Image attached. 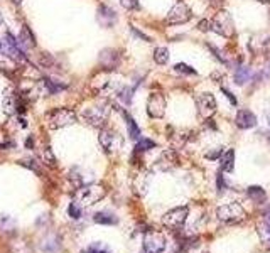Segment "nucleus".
<instances>
[{
	"label": "nucleus",
	"instance_id": "43",
	"mask_svg": "<svg viewBox=\"0 0 270 253\" xmlns=\"http://www.w3.org/2000/svg\"><path fill=\"white\" fill-rule=\"evenodd\" d=\"M19 125H21V127H27V122H26V118L19 117Z\"/></svg>",
	"mask_w": 270,
	"mask_h": 253
},
{
	"label": "nucleus",
	"instance_id": "28",
	"mask_svg": "<svg viewBox=\"0 0 270 253\" xmlns=\"http://www.w3.org/2000/svg\"><path fill=\"white\" fill-rule=\"evenodd\" d=\"M147 186H149V174H139L134 179V187L140 192H145Z\"/></svg>",
	"mask_w": 270,
	"mask_h": 253
},
{
	"label": "nucleus",
	"instance_id": "41",
	"mask_svg": "<svg viewBox=\"0 0 270 253\" xmlns=\"http://www.w3.org/2000/svg\"><path fill=\"white\" fill-rule=\"evenodd\" d=\"M216 182H218V191H225V189H227V184H225V181H223L222 172L216 176Z\"/></svg>",
	"mask_w": 270,
	"mask_h": 253
},
{
	"label": "nucleus",
	"instance_id": "45",
	"mask_svg": "<svg viewBox=\"0 0 270 253\" xmlns=\"http://www.w3.org/2000/svg\"><path fill=\"white\" fill-rule=\"evenodd\" d=\"M257 2H260V4H270V0H257Z\"/></svg>",
	"mask_w": 270,
	"mask_h": 253
},
{
	"label": "nucleus",
	"instance_id": "4",
	"mask_svg": "<svg viewBox=\"0 0 270 253\" xmlns=\"http://www.w3.org/2000/svg\"><path fill=\"white\" fill-rule=\"evenodd\" d=\"M216 216H218V220H222L223 223L233 225V223L245 220L247 211L243 210V206L240 205V203H227V205L220 206L218 210H216Z\"/></svg>",
	"mask_w": 270,
	"mask_h": 253
},
{
	"label": "nucleus",
	"instance_id": "17",
	"mask_svg": "<svg viewBox=\"0 0 270 253\" xmlns=\"http://www.w3.org/2000/svg\"><path fill=\"white\" fill-rule=\"evenodd\" d=\"M98 21L105 27H114V24L117 22V14L108 6H100V9H98Z\"/></svg>",
	"mask_w": 270,
	"mask_h": 253
},
{
	"label": "nucleus",
	"instance_id": "36",
	"mask_svg": "<svg viewBox=\"0 0 270 253\" xmlns=\"http://www.w3.org/2000/svg\"><path fill=\"white\" fill-rule=\"evenodd\" d=\"M86 253H110V251H108V248L103 246L101 243H93V245L88 246Z\"/></svg>",
	"mask_w": 270,
	"mask_h": 253
},
{
	"label": "nucleus",
	"instance_id": "7",
	"mask_svg": "<svg viewBox=\"0 0 270 253\" xmlns=\"http://www.w3.org/2000/svg\"><path fill=\"white\" fill-rule=\"evenodd\" d=\"M188 215H189L188 206L174 208V210L168 211L164 216H162V225H164L166 228H171V230H178V228H181L186 223Z\"/></svg>",
	"mask_w": 270,
	"mask_h": 253
},
{
	"label": "nucleus",
	"instance_id": "18",
	"mask_svg": "<svg viewBox=\"0 0 270 253\" xmlns=\"http://www.w3.org/2000/svg\"><path fill=\"white\" fill-rule=\"evenodd\" d=\"M258 233H260L262 241L265 243V245L270 246V210H267L263 213V223L260 225Z\"/></svg>",
	"mask_w": 270,
	"mask_h": 253
},
{
	"label": "nucleus",
	"instance_id": "8",
	"mask_svg": "<svg viewBox=\"0 0 270 253\" xmlns=\"http://www.w3.org/2000/svg\"><path fill=\"white\" fill-rule=\"evenodd\" d=\"M166 250V236L157 230H147L144 235V253H162Z\"/></svg>",
	"mask_w": 270,
	"mask_h": 253
},
{
	"label": "nucleus",
	"instance_id": "35",
	"mask_svg": "<svg viewBox=\"0 0 270 253\" xmlns=\"http://www.w3.org/2000/svg\"><path fill=\"white\" fill-rule=\"evenodd\" d=\"M174 71L176 73H181V74H196V69L191 68L189 64H184V63H179L174 66Z\"/></svg>",
	"mask_w": 270,
	"mask_h": 253
},
{
	"label": "nucleus",
	"instance_id": "33",
	"mask_svg": "<svg viewBox=\"0 0 270 253\" xmlns=\"http://www.w3.org/2000/svg\"><path fill=\"white\" fill-rule=\"evenodd\" d=\"M19 164L27 169H31L32 172H37V174H41V169H39V164L37 161H34V159H22V161H19Z\"/></svg>",
	"mask_w": 270,
	"mask_h": 253
},
{
	"label": "nucleus",
	"instance_id": "48",
	"mask_svg": "<svg viewBox=\"0 0 270 253\" xmlns=\"http://www.w3.org/2000/svg\"><path fill=\"white\" fill-rule=\"evenodd\" d=\"M268 142H270V137H268Z\"/></svg>",
	"mask_w": 270,
	"mask_h": 253
},
{
	"label": "nucleus",
	"instance_id": "24",
	"mask_svg": "<svg viewBox=\"0 0 270 253\" xmlns=\"http://www.w3.org/2000/svg\"><path fill=\"white\" fill-rule=\"evenodd\" d=\"M93 220H95V223H98V225H117V221H119L115 215L106 213V211L96 213V215L93 216Z\"/></svg>",
	"mask_w": 270,
	"mask_h": 253
},
{
	"label": "nucleus",
	"instance_id": "29",
	"mask_svg": "<svg viewBox=\"0 0 270 253\" xmlns=\"http://www.w3.org/2000/svg\"><path fill=\"white\" fill-rule=\"evenodd\" d=\"M14 228H16V220H14L12 216L0 215V230L9 231V230H14Z\"/></svg>",
	"mask_w": 270,
	"mask_h": 253
},
{
	"label": "nucleus",
	"instance_id": "42",
	"mask_svg": "<svg viewBox=\"0 0 270 253\" xmlns=\"http://www.w3.org/2000/svg\"><path fill=\"white\" fill-rule=\"evenodd\" d=\"M198 29H199V31H203V32L209 31V21H201L198 24Z\"/></svg>",
	"mask_w": 270,
	"mask_h": 253
},
{
	"label": "nucleus",
	"instance_id": "26",
	"mask_svg": "<svg viewBox=\"0 0 270 253\" xmlns=\"http://www.w3.org/2000/svg\"><path fill=\"white\" fill-rule=\"evenodd\" d=\"M154 61L157 64H160V66H164V64H168L169 61V51L168 47H157L154 51Z\"/></svg>",
	"mask_w": 270,
	"mask_h": 253
},
{
	"label": "nucleus",
	"instance_id": "11",
	"mask_svg": "<svg viewBox=\"0 0 270 253\" xmlns=\"http://www.w3.org/2000/svg\"><path fill=\"white\" fill-rule=\"evenodd\" d=\"M196 107L203 118H211L216 112V100L211 93H201L196 96Z\"/></svg>",
	"mask_w": 270,
	"mask_h": 253
},
{
	"label": "nucleus",
	"instance_id": "22",
	"mask_svg": "<svg viewBox=\"0 0 270 253\" xmlns=\"http://www.w3.org/2000/svg\"><path fill=\"white\" fill-rule=\"evenodd\" d=\"M100 61L103 63V68H106V69L115 68L117 66V53L114 49H106V51L101 53Z\"/></svg>",
	"mask_w": 270,
	"mask_h": 253
},
{
	"label": "nucleus",
	"instance_id": "47",
	"mask_svg": "<svg viewBox=\"0 0 270 253\" xmlns=\"http://www.w3.org/2000/svg\"><path fill=\"white\" fill-rule=\"evenodd\" d=\"M268 125H270V117H268Z\"/></svg>",
	"mask_w": 270,
	"mask_h": 253
},
{
	"label": "nucleus",
	"instance_id": "46",
	"mask_svg": "<svg viewBox=\"0 0 270 253\" xmlns=\"http://www.w3.org/2000/svg\"><path fill=\"white\" fill-rule=\"evenodd\" d=\"M0 49H2V42H0Z\"/></svg>",
	"mask_w": 270,
	"mask_h": 253
},
{
	"label": "nucleus",
	"instance_id": "27",
	"mask_svg": "<svg viewBox=\"0 0 270 253\" xmlns=\"http://www.w3.org/2000/svg\"><path fill=\"white\" fill-rule=\"evenodd\" d=\"M250 78H252V71H250L248 68H245V66H240L237 69V73H235V81H237V84L247 83Z\"/></svg>",
	"mask_w": 270,
	"mask_h": 253
},
{
	"label": "nucleus",
	"instance_id": "9",
	"mask_svg": "<svg viewBox=\"0 0 270 253\" xmlns=\"http://www.w3.org/2000/svg\"><path fill=\"white\" fill-rule=\"evenodd\" d=\"M191 17H193L191 9L184 2H176L169 11L166 21H168V24H173V26H179V24H186Z\"/></svg>",
	"mask_w": 270,
	"mask_h": 253
},
{
	"label": "nucleus",
	"instance_id": "44",
	"mask_svg": "<svg viewBox=\"0 0 270 253\" xmlns=\"http://www.w3.org/2000/svg\"><path fill=\"white\" fill-rule=\"evenodd\" d=\"M11 2L14 4V6H21V4H22V0H11Z\"/></svg>",
	"mask_w": 270,
	"mask_h": 253
},
{
	"label": "nucleus",
	"instance_id": "30",
	"mask_svg": "<svg viewBox=\"0 0 270 253\" xmlns=\"http://www.w3.org/2000/svg\"><path fill=\"white\" fill-rule=\"evenodd\" d=\"M157 143L154 140H150V138H139V143H137L135 150L137 152H145V150H152V148H155Z\"/></svg>",
	"mask_w": 270,
	"mask_h": 253
},
{
	"label": "nucleus",
	"instance_id": "10",
	"mask_svg": "<svg viewBox=\"0 0 270 253\" xmlns=\"http://www.w3.org/2000/svg\"><path fill=\"white\" fill-rule=\"evenodd\" d=\"M147 113L152 118H162L166 113V98L162 93H150L149 100H147Z\"/></svg>",
	"mask_w": 270,
	"mask_h": 253
},
{
	"label": "nucleus",
	"instance_id": "23",
	"mask_svg": "<svg viewBox=\"0 0 270 253\" xmlns=\"http://www.w3.org/2000/svg\"><path fill=\"white\" fill-rule=\"evenodd\" d=\"M235 167V150L230 148L225 154H222V171L225 172H232Z\"/></svg>",
	"mask_w": 270,
	"mask_h": 253
},
{
	"label": "nucleus",
	"instance_id": "31",
	"mask_svg": "<svg viewBox=\"0 0 270 253\" xmlns=\"http://www.w3.org/2000/svg\"><path fill=\"white\" fill-rule=\"evenodd\" d=\"M132 93H134V88L124 86V88H122V90L117 91V98L124 102L125 105H130V102H132Z\"/></svg>",
	"mask_w": 270,
	"mask_h": 253
},
{
	"label": "nucleus",
	"instance_id": "16",
	"mask_svg": "<svg viewBox=\"0 0 270 253\" xmlns=\"http://www.w3.org/2000/svg\"><path fill=\"white\" fill-rule=\"evenodd\" d=\"M17 44L21 49H32L36 47V37H34L32 31L27 26H22L21 32H19L17 37Z\"/></svg>",
	"mask_w": 270,
	"mask_h": 253
},
{
	"label": "nucleus",
	"instance_id": "13",
	"mask_svg": "<svg viewBox=\"0 0 270 253\" xmlns=\"http://www.w3.org/2000/svg\"><path fill=\"white\" fill-rule=\"evenodd\" d=\"M39 248L42 253H56L61 248V236L56 233H47L46 236L39 241Z\"/></svg>",
	"mask_w": 270,
	"mask_h": 253
},
{
	"label": "nucleus",
	"instance_id": "14",
	"mask_svg": "<svg viewBox=\"0 0 270 253\" xmlns=\"http://www.w3.org/2000/svg\"><path fill=\"white\" fill-rule=\"evenodd\" d=\"M110 76H108V71H101L98 73L95 78H93L91 81V90L98 93V95H101V93H106L108 88H110Z\"/></svg>",
	"mask_w": 270,
	"mask_h": 253
},
{
	"label": "nucleus",
	"instance_id": "5",
	"mask_svg": "<svg viewBox=\"0 0 270 253\" xmlns=\"http://www.w3.org/2000/svg\"><path fill=\"white\" fill-rule=\"evenodd\" d=\"M209 27L213 29L216 34H220V36H223V37H232L235 34V26H233L232 17H230V14L225 11H220L214 14V17L209 21Z\"/></svg>",
	"mask_w": 270,
	"mask_h": 253
},
{
	"label": "nucleus",
	"instance_id": "40",
	"mask_svg": "<svg viewBox=\"0 0 270 253\" xmlns=\"http://www.w3.org/2000/svg\"><path fill=\"white\" fill-rule=\"evenodd\" d=\"M222 91L225 93V96L228 98V100H230V103H232V105H237V98L233 96V93H232V91H230V90H227V88H222Z\"/></svg>",
	"mask_w": 270,
	"mask_h": 253
},
{
	"label": "nucleus",
	"instance_id": "37",
	"mask_svg": "<svg viewBox=\"0 0 270 253\" xmlns=\"http://www.w3.org/2000/svg\"><path fill=\"white\" fill-rule=\"evenodd\" d=\"M120 4L127 11H137L139 9V0H120Z\"/></svg>",
	"mask_w": 270,
	"mask_h": 253
},
{
	"label": "nucleus",
	"instance_id": "38",
	"mask_svg": "<svg viewBox=\"0 0 270 253\" xmlns=\"http://www.w3.org/2000/svg\"><path fill=\"white\" fill-rule=\"evenodd\" d=\"M222 154H223V148H222V147H216V148H213L211 152H206L204 157L209 159V161H216V159L222 157Z\"/></svg>",
	"mask_w": 270,
	"mask_h": 253
},
{
	"label": "nucleus",
	"instance_id": "25",
	"mask_svg": "<svg viewBox=\"0 0 270 253\" xmlns=\"http://www.w3.org/2000/svg\"><path fill=\"white\" fill-rule=\"evenodd\" d=\"M39 159H41V162L46 164V166H51V167L56 166V157H54L51 147H42L41 152H39Z\"/></svg>",
	"mask_w": 270,
	"mask_h": 253
},
{
	"label": "nucleus",
	"instance_id": "34",
	"mask_svg": "<svg viewBox=\"0 0 270 253\" xmlns=\"http://www.w3.org/2000/svg\"><path fill=\"white\" fill-rule=\"evenodd\" d=\"M68 213H70V216L73 218V220H80L81 218V205L76 201H73L70 208H68Z\"/></svg>",
	"mask_w": 270,
	"mask_h": 253
},
{
	"label": "nucleus",
	"instance_id": "6",
	"mask_svg": "<svg viewBox=\"0 0 270 253\" xmlns=\"http://www.w3.org/2000/svg\"><path fill=\"white\" fill-rule=\"evenodd\" d=\"M98 140H100L101 147L105 148L108 154H114V152H119L122 145H124V138L119 132L112 130V128H103L100 132V135H98Z\"/></svg>",
	"mask_w": 270,
	"mask_h": 253
},
{
	"label": "nucleus",
	"instance_id": "12",
	"mask_svg": "<svg viewBox=\"0 0 270 253\" xmlns=\"http://www.w3.org/2000/svg\"><path fill=\"white\" fill-rule=\"evenodd\" d=\"M178 162H179L178 154H176L174 150H171V148H168V150L162 152L160 157L157 159L155 167L159 169V171H171V169H174L176 166H178Z\"/></svg>",
	"mask_w": 270,
	"mask_h": 253
},
{
	"label": "nucleus",
	"instance_id": "3",
	"mask_svg": "<svg viewBox=\"0 0 270 253\" xmlns=\"http://www.w3.org/2000/svg\"><path fill=\"white\" fill-rule=\"evenodd\" d=\"M105 196H106V189L103 184H86L78 187L76 203H80L81 206H91L96 205L98 201H101Z\"/></svg>",
	"mask_w": 270,
	"mask_h": 253
},
{
	"label": "nucleus",
	"instance_id": "19",
	"mask_svg": "<svg viewBox=\"0 0 270 253\" xmlns=\"http://www.w3.org/2000/svg\"><path fill=\"white\" fill-rule=\"evenodd\" d=\"M247 194L250 199L253 203H257V205H262V203L267 201V192H265L260 186H250L247 189Z\"/></svg>",
	"mask_w": 270,
	"mask_h": 253
},
{
	"label": "nucleus",
	"instance_id": "49",
	"mask_svg": "<svg viewBox=\"0 0 270 253\" xmlns=\"http://www.w3.org/2000/svg\"><path fill=\"white\" fill-rule=\"evenodd\" d=\"M0 21H2V17H0Z\"/></svg>",
	"mask_w": 270,
	"mask_h": 253
},
{
	"label": "nucleus",
	"instance_id": "1",
	"mask_svg": "<svg viewBox=\"0 0 270 253\" xmlns=\"http://www.w3.org/2000/svg\"><path fill=\"white\" fill-rule=\"evenodd\" d=\"M110 115V105L106 103V100H100L96 103H93L91 107H88L83 110L81 117L88 125L95 127V128H101L105 125L106 118Z\"/></svg>",
	"mask_w": 270,
	"mask_h": 253
},
{
	"label": "nucleus",
	"instance_id": "39",
	"mask_svg": "<svg viewBox=\"0 0 270 253\" xmlns=\"http://www.w3.org/2000/svg\"><path fill=\"white\" fill-rule=\"evenodd\" d=\"M130 31H132V34H134V36H137L139 39H142V41H145V42H150V37H147L145 34H142L140 31H137V29H135L134 26L130 27Z\"/></svg>",
	"mask_w": 270,
	"mask_h": 253
},
{
	"label": "nucleus",
	"instance_id": "2",
	"mask_svg": "<svg viewBox=\"0 0 270 253\" xmlns=\"http://www.w3.org/2000/svg\"><path fill=\"white\" fill-rule=\"evenodd\" d=\"M76 122V112L71 108H52L51 112L46 113V123L51 130H58V128H65L68 125H73Z\"/></svg>",
	"mask_w": 270,
	"mask_h": 253
},
{
	"label": "nucleus",
	"instance_id": "21",
	"mask_svg": "<svg viewBox=\"0 0 270 253\" xmlns=\"http://www.w3.org/2000/svg\"><path fill=\"white\" fill-rule=\"evenodd\" d=\"M124 117H125L127 130H129L130 138H132V140H139V138H140V128H139V125H137L135 120H134V118H132L127 112H124Z\"/></svg>",
	"mask_w": 270,
	"mask_h": 253
},
{
	"label": "nucleus",
	"instance_id": "32",
	"mask_svg": "<svg viewBox=\"0 0 270 253\" xmlns=\"http://www.w3.org/2000/svg\"><path fill=\"white\" fill-rule=\"evenodd\" d=\"M12 253H32V248L29 246V243H27V241L19 240V241H14V245H12Z\"/></svg>",
	"mask_w": 270,
	"mask_h": 253
},
{
	"label": "nucleus",
	"instance_id": "15",
	"mask_svg": "<svg viewBox=\"0 0 270 253\" xmlns=\"http://www.w3.org/2000/svg\"><path fill=\"white\" fill-rule=\"evenodd\" d=\"M235 122H237V127L238 128H243V130H247V128H252V127L257 125V117H255L250 110H247V108H243V110H240L237 113V118H235Z\"/></svg>",
	"mask_w": 270,
	"mask_h": 253
},
{
	"label": "nucleus",
	"instance_id": "20",
	"mask_svg": "<svg viewBox=\"0 0 270 253\" xmlns=\"http://www.w3.org/2000/svg\"><path fill=\"white\" fill-rule=\"evenodd\" d=\"M252 47L257 53H265L270 47V34H260L252 41Z\"/></svg>",
	"mask_w": 270,
	"mask_h": 253
}]
</instances>
